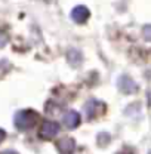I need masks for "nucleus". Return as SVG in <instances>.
I'll list each match as a JSON object with an SVG mask.
<instances>
[{
	"instance_id": "5",
	"label": "nucleus",
	"mask_w": 151,
	"mask_h": 154,
	"mask_svg": "<svg viewBox=\"0 0 151 154\" xmlns=\"http://www.w3.org/2000/svg\"><path fill=\"white\" fill-rule=\"evenodd\" d=\"M89 15H91L89 9H88L86 6H83V5L76 6L74 9L71 11V18H73V21L77 22V24H83V22H86V21L89 19Z\"/></svg>"
},
{
	"instance_id": "1",
	"label": "nucleus",
	"mask_w": 151,
	"mask_h": 154,
	"mask_svg": "<svg viewBox=\"0 0 151 154\" xmlns=\"http://www.w3.org/2000/svg\"><path fill=\"white\" fill-rule=\"evenodd\" d=\"M37 119L39 116L36 111H33V110H22V111H18L15 114L14 123H15L17 129H19V131H28V129H31L37 123Z\"/></svg>"
},
{
	"instance_id": "2",
	"label": "nucleus",
	"mask_w": 151,
	"mask_h": 154,
	"mask_svg": "<svg viewBox=\"0 0 151 154\" xmlns=\"http://www.w3.org/2000/svg\"><path fill=\"white\" fill-rule=\"evenodd\" d=\"M59 132V125H58L57 122H51V120H48V122H45L43 125H42V128H40V138H43V139H54L55 136L58 135Z\"/></svg>"
},
{
	"instance_id": "11",
	"label": "nucleus",
	"mask_w": 151,
	"mask_h": 154,
	"mask_svg": "<svg viewBox=\"0 0 151 154\" xmlns=\"http://www.w3.org/2000/svg\"><path fill=\"white\" fill-rule=\"evenodd\" d=\"M2 154H18L17 151H5V153H2Z\"/></svg>"
},
{
	"instance_id": "6",
	"label": "nucleus",
	"mask_w": 151,
	"mask_h": 154,
	"mask_svg": "<svg viewBox=\"0 0 151 154\" xmlns=\"http://www.w3.org/2000/svg\"><path fill=\"white\" fill-rule=\"evenodd\" d=\"M57 147L61 154H73L76 150V142L73 138H61L57 142Z\"/></svg>"
},
{
	"instance_id": "7",
	"label": "nucleus",
	"mask_w": 151,
	"mask_h": 154,
	"mask_svg": "<svg viewBox=\"0 0 151 154\" xmlns=\"http://www.w3.org/2000/svg\"><path fill=\"white\" fill-rule=\"evenodd\" d=\"M62 122L68 129H76L80 125V114L74 110H68L62 117Z\"/></svg>"
},
{
	"instance_id": "3",
	"label": "nucleus",
	"mask_w": 151,
	"mask_h": 154,
	"mask_svg": "<svg viewBox=\"0 0 151 154\" xmlns=\"http://www.w3.org/2000/svg\"><path fill=\"white\" fill-rule=\"evenodd\" d=\"M105 111V105L96 99H91L88 104H86V114L88 119H95L98 116H101Z\"/></svg>"
},
{
	"instance_id": "4",
	"label": "nucleus",
	"mask_w": 151,
	"mask_h": 154,
	"mask_svg": "<svg viewBox=\"0 0 151 154\" xmlns=\"http://www.w3.org/2000/svg\"><path fill=\"white\" fill-rule=\"evenodd\" d=\"M117 86H119V89H120L123 94H135V92L138 91L136 83L133 82L131 77H128V76L120 77L119 82H117Z\"/></svg>"
},
{
	"instance_id": "9",
	"label": "nucleus",
	"mask_w": 151,
	"mask_h": 154,
	"mask_svg": "<svg viewBox=\"0 0 151 154\" xmlns=\"http://www.w3.org/2000/svg\"><path fill=\"white\" fill-rule=\"evenodd\" d=\"M117 154H135V153L131 151V150H122V151H119Z\"/></svg>"
},
{
	"instance_id": "10",
	"label": "nucleus",
	"mask_w": 151,
	"mask_h": 154,
	"mask_svg": "<svg viewBox=\"0 0 151 154\" xmlns=\"http://www.w3.org/2000/svg\"><path fill=\"white\" fill-rule=\"evenodd\" d=\"M5 136H6V134H5V131L3 129H0V142L5 139Z\"/></svg>"
},
{
	"instance_id": "8",
	"label": "nucleus",
	"mask_w": 151,
	"mask_h": 154,
	"mask_svg": "<svg viewBox=\"0 0 151 154\" xmlns=\"http://www.w3.org/2000/svg\"><path fill=\"white\" fill-rule=\"evenodd\" d=\"M6 43H8V34L3 33V31H0V48H3Z\"/></svg>"
}]
</instances>
